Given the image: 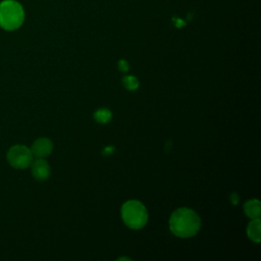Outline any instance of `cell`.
<instances>
[{"label": "cell", "mask_w": 261, "mask_h": 261, "mask_svg": "<svg viewBox=\"0 0 261 261\" xmlns=\"http://www.w3.org/2000/svg\"><path fill=\"white\" fill-rule=\"evenodd\" d=\"M201 226L199 215L190 208L176 209L169 218L171 232L179 238H191L195 236Z\"/></svg>", "instance_id": "1"}, {"label": "cell", "mask_w": 261, "mask_h": 261, "mask_svg": "<svg viewBox=\"0 0 261 261\" xmlns=\"http://www.w3.org/2000/svg\"><path fill=\"white\" fill-rule=\"evenodd\" d=\"M24 20L22 5L16 0H3L0 2V27L5 31H15Z\"/></svg>", "instance_id": "2"}, {"label": "cell", "mask_w": 261, "mask_h": 261, "mask_svg": "<svg viewBox=\"0 0 261 261\" xmlns=\"http://www.w3.org/2000/svg\"><path fill=\"white\" fill-rule=\"evenodd\" d=\"M121 218L129 228L140 229L148 221V212L140 201L129 200L121 207Z\"/></svg>", "instance_id": "3"}, {"label": "cell", "mask_w": 261, "mask_h": 261, "mask_svg": "<svg viewBox=\"0 0 261 261\" xmlns=\"http://www.w3.org/2000/svg\"><path fill=\"white\" fill-rule=\"evenodd\" d=\"M7 161L10 166L16 169L29 167L33 161V154L30 148L24 145H13L7 151Z\"/></svg>", "instance_id": "4"}, {"label": "cell", "mask_w": 261, "mask_h": 261, "mask_svg": "<svg viewBox=\"0 0 261 261\" xmlns=\"http://www.w3.org/2000/svg\"><path fill=\"white\" fill-rule=\"evenodd\" d=\"M52 150H53V143L48 138L37 139L31 147L32 154L36 158H46L51 154Z\"/></svg>", "instance_id": "5"}, {"label": "cell", "mask_w": 261, "mask_h": 261, "mask_svg": "<svg viewBox=\"0 0 261 261\" xmlns=\"http://www.w3.org/2000/svg\"><path fill=\"white\" fill-rule=\"evenodd\" d=\"M30 166L32 169V174L37 180L44 181L50 176L51 168L44 158H37L36 160H33Z\"/></svg>", "instance_id": "6"}, {"label": "cell", "mask_w": 261, "mask_h": 261, "mask_svg": "<svg viewBox=\"0 0 261 261\" xmlns=\"http://www.w3.org/2000/svg\"><path fill=\"white\" fill-rule=\"evenodd\" d=\"M244 211L246 215L252 219L259 218L261 214V206L260 202L257 199H251L247 201L244 205Z\"/></svg>", "instance_id": "7"}, {"label": "cell", "mask_w": 261, "mask_h": 261, "mask_svg": "<svg viewBox=\"0 0 261 261\" xmlns=\"http://www.w3.org/2000/svg\"><path fill=\"white\" fill-rule=\"evenodd\" d=\"M261 221L259 218H254L247 227L248 237L255 243H259L261 240Z\"/></svg>", "instance_id": "8"}, {"label": "cell", "mask_w": 261, "mask_h": 261, "mask_svg": "<svg viewBox=\"0 0 261 261\" xmlns=\"http://www.w3.org/2000/svg\"><path fill=\"white\" fill-rule=\"evenodd\" d=\"M94 118L99 123H108L112 118V113L107 108H100L95 111Z\"/></svg>", "instance_id": "9"}, {"label": "cell", "mask_w": 261, "mask_h": 261, "mask_svg": "<svg viewBox=\"0 0 261 261\" xmlns=\"http://www.w3.org/2000/svg\"><path fill=\"white\" fill-rule=\"evenodd\" d=\"M121 82H122V85L124 86V88L127 89L128 91H135L140 86L139 80L136 76L130 75V74H127V75L123 76Z\"/></svg>", "instance_id": "10"}, {"label": "cell", "mask_w": 261, "mask_h": 261, "mask_svg": "<svg viewBox=\"0 0 261 261\" xmlns=\"http://www.w3.org/2000/svg\"><path fill=\"white\" fill-rule=\"evenodd\" d=\"M118 69H119L121 72H127L128 69H129L128 63H127L124 59L119 60V61H118Z\"/></svg>", "instance_id": "11"}, {"label": "cell", "mask_w": 261, "mask_h": 261, "mask_svg": "<svg viewBox=\"0 0 261 261\" xmlns=\"http://www.w3.org/2000/svg\"><path fill=\"white\" fill-rule=\"evenodd\" d=\"M229 198H230V202L232 203V205H238V203H239V196H238L237 193H232Z\"/></svg>", "instance_id": "12"}, {"label": "cell", "mask_w": 261, "mask_h": 261, "mask_svg": "<svg viewBox=\"0 0 261 261\" xmlns=\"http://www.w3.org/2000/svg\"><path fill=\"white\" fill-rule=\"evenodd\" d=\"M113 151H114V148H113L112 146H108V147H105V148H104L103 154H104V155H110Z\"/></svg>", "instance_id": "13"}]
</instances>
